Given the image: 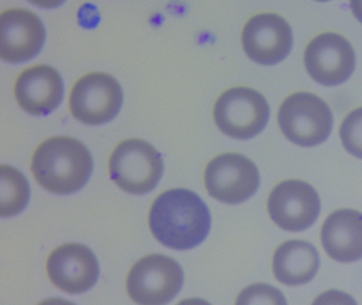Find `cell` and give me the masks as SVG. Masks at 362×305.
Wrapping results in <instances>:
<instances>
[{
  "label": "cell",
  "instance_id": "obj_20",
  "mask_svg": "<svg viewBox=\"0 0 362 305\" xmlns=\"http://www.w3.org/2000/svg\"><path fill=\"white\" fill-rule=\"evenodd\" d=\"M311 305H358L351 294L342 290L330 289L322 292Z\"/></svg>",
  "mask_w": 362,
  "mask_h": 305
},
{
  "label": "cell",
  "instance_id": "obj_17",
  "mask_svg": "<svg viewBox=\"0 0 362 305\" xmlns=\"http://www.w3.org/2000/svg\"><path fill=\"white\" fill-rule=\"evenodd\" d=\"M1 188H0V215L12 217L24 211L30 199V186L22 172L10 165L0 167Z\"/></svg>",
  "mask_w": 362,
  "mask_h": 305
},
{
  "label": "cell",
  "instance_id": "obj_4",
  "mask_svg": "<svg viewBox=\"0 0 362 305\" xmlns=\"http://www.w3.org/2000/svg\"><path fill=\"white\" fill-rule=\"evenodd\" d=\"M181 265L164 254H150L135 263L127 279L129 296L139 305H166L181 290Z\"/></svg>",
  "mask_w": 362,
  "mask_h": 305
},
{
  "label": "cell",
  "instance_id": "obj_1",
  "mask_svg": "<svg viewBox=\"0 0 362 305\" xmlns=\"http://www.w3.org/2000/svg\"><path fill=\"white\" fill-rule=\"evenodd\" d=\"M209 207L187 189H171L156 197L150 210L153 237L166 247L187 250L200 245L211 230Z\"/></svg>",
  "mask_w": 362,
  "mask_h": 305
},
{
  "label": "cell",
  "instance_id": "obj_15",
  "mask_svg": "<svg viewBox=\"0 0 362 305\" xmlns=\"http://www.w3.org/2000/svg\"><path fill=\"white\" fill-rule=\"evenodd\" d=\"M321 243L328 256L340 263L362 258V212L337 210L330 214L321 229Z\"/></svg>",
  "mask_w": 362,
  "mask_h": 305
},
{
  "label": "cell",
  "instance_id": "obj_21",
  "mask_svg": "<svg viewBox=\"0 0 362 305\" xmlns=\"http://www.w3.org/2000/svg\"><path fill=\"white\" fill-rule=\"evenodd\" d=\"M39 305H76L75 303L71 301L65 300L61 298H52L46 299L43 302L40 303Z\"/></svg>",
  "mask_w": 362,
  "mask_h": 305
},
{
  "label": "cell",
  "instance_id": "obj_22",
  "mask_svg": "<svg viewBox=\"0 0 362 305\" xmlns=\"http://www.w3.org/2000/svg\"><path fill=\"white\" fill-rule=\"evenodd\" d=\"M351 8L356 18L362 23V1H351Z\"/></svg>",
  "mask_w": 362,
  "mask_h": 305
},
{
  "label": "cell",
  "instance_id": "obj_6",
  "mask_svg": "<svg viewBox=\"0 0 362 305\" xmlns=\"http://www.w3.org/2000/svg\"><path fill=\"white\" fill-rule=\"evenodd\" d=\"M269 116L270 106L264 95L247 87L224 91L214 107L216 124L235 139L255 137L266 127Z\"/></svg>",
  "mask_w": 362,
  "mask_h": 305
},
{
  "label": "cell",
  "instance_id": "obj_9",
  "mask_svg": "<svg viewBox=\"0 0 362 305\" xmlns=\"http://www.w3.org/2000/svg\"><path fill=\"white\" fill-rule=\"evenodd\" d=\"M321 210L317 191L305 181L286 180L277 184L268 199L273 222L286 231L300 232L313 226Z\"/></svg>",
  "mask_w": 362,
  "mask_h": 305
},
{
  "label": "cell",
  "instance_id": "obj_5",
  "mask_svg": "<svg viewBox=\"0 0 362 305\" xmlns=\"http://www.w3.org/2000/svg\"><path fill=\"white\" fill-rule=\"evenodd\" d=\"M277 119L285 137L298 145H317L332 133V110L313 93L289 95L279 107Z\"/></svg>",
  "mask_w": 362,
  "mask_h": 305
},
{
  "label": "cell",
  "instance_id": "obj_10",
  "mask_svg": "<svg viewBox=\"0 0 362 305\" xmlns=\"http://www.w3.org/2000/svg\"><path fill=\"white\" fill-rule=\"evenodd\" d=\"M309 76L324 86H336L349 80L355 69L356 55L349 40L336 33L313 38L304 54Z\"/></svg>",
  "mask_w": 362,
  "mask_h": 305
},
{
  "label": "cell",
  "instance_id": "obj_18",
  "mask_svg": "<svg viewBox=\"0 0 362 305\" xmlns=\"http://www.w3.org/2000/svg\"><path fill=\"white\" fill-rule=\"evenodd\" d=\"M235 305H288L281 290L264 283L252 284L241 290Z\"/></svg>",
  "mask_w": 362,
  "mask_h": 305
},
{
  "label": "cell",
  "instance_id": "obj_7",
  "mask_svg": "<svg viewBox=\"0 0 362 305\" xmlns=\"http://www.w3.org/2000/svg\"><path fill=\"white\" fill-rule=\"evenodd\" d=\"M124 102L122 86L114 76L94 72L76 82L69 97L71 114L80 122L101 125L113 120Z\"/></svg>",
  "mask_w": 362,
  "mask_h": 305
},
{
  "label": "cell",
  "instance_id": "obj_23",
  "mask_svg": "<svg viewBox=\"0 0 362 305\" xmlns=\"http://www.w3.org/2000/svg\"><path fill=\"white\" fill-rule=\"evenodd\" d=\"M177 305H211V303L207 301L203 300V299L192 298L186 299V300L181 301Z\"/></svg>",
  "mask_w": 362,
  "mask_h": 305
},
{
  "label": "cell",
  "instance_id": "obj_11",
  "mask_svg": "<svg viewBox=\"0 0 362 305\" xmlns=\"http://www.w3.org/2000/svg\"><path fill=\"white\" fill-rule=\"evenodd\" d=\"M46 30L35 13L9 8L0 15V57L18 64L35 59L43 48Z\"/></svg>",
  "mask_w": 362,
  "mask_h": 305
},
{
  "label": "cell",
  "instance_id": "obj_16",
  "mask_svg": "<svg viewBox=\"0 0 362 305\" xmlns=\"http://www.w3.org/2000/svg\"><path fill=\"white\" fill-rule=\"evenodd\" d=\"M273 273L288 286L308 283L317 275L320 256L313 244L300 239L285 241L273 256Z\"/></svg>",
  "mask_w": 362,
  "mask_h": 305
},
{
  "label": "cell",
  "instance_id": "obj_3",
  "mask_svg": "<svg viewBox=\"0 0 362 305\" xmlns=\"http://www.w3.org/2000/svg\"><path fill=\"white\" fill-rule=\"evenodd\" d=\"M112 180L124 192L134 195L151 192L163 176L160 152L141 139H128L116 146L109 161Z\"/></svg>",
  "mask_w": 362,
  "mask_h": 305
},
{
  "label": "cell",
  "instance_id": "obj_8",
  "mask_svg": "<svg viewBox=\"0 0 362 305\" xmlns=\"http://www.w3.org/2000/svg\"><path fill=\"white\" fill-rule=\"evenodd\" d=\"M204 181L211 197L236 205L255 194L260 184L259 172L253 161L243 155L226 152L209 161Z\"/></svg>",
  "mask_w": 362,
  "mask_h": 305
},
{
  "label": "cell",
  "instance_id": "obj_19",
  "mask_svg": "<svg viewBox=\"0 0 362 305\" xmlns=\"http://www.w3.org/2000/svg\"><path fill=\"white\" fill-rule=\"evenodd\" d=\"M340 138L349 154L362 159V107L345 116L340 127Z\"/></svg>",
  "mask_w": 362,
  "mask_h": 305
},
{
  "label": "cell",
  "instance_id": "obj_13",
  "mask_svg": "<svg viewBox=\"0 0 362 305\" xmlns=\"http://www.w3.org/2000/svg\"><path fill=\"white\" fill-rule=\"evenodd\" d=\"M241 38L247 56L266 66L285 59L293 42L289 23L274 13H262L250 18Z\"/></svg>",
  "mask_w": 362,
  "mask_h": 305
},
{
  "label": "cell",
  "instance_id": "obj_2",
  "mask_svg": "<svg viewBox=\"0 0 362 305\" xmlns=\"http://www.w3.org/2000/svg\"><path fill=\"white\" fill-rule=\"evenodd\" d=\"M93 167L88 148L71 137L45 140L37 146L31 161L35 180L48 192L59 195L81 190L88 184Z\"/></svg>",
  "mask_w": 362,
  "mask_h": 305
},
{
  "label": "cell",
  "instance_id": "obj_14",
  "mask_svg": "<svg viewBox=\"0 0 362 305\" xmlns=\"http://www.w3.org/2000/svg\"><path fill=\"white\" fill-rule=\"evenodd\" d=\"M14 95L25 112L33 116H47L62 102L64 82L52 66L35 65L18 76Z\"/></svg>",
  "mask_w": 362,
  "mask_h": 305
},
{
  "label": "cell",
  "instance_id": "obj_12",
  "mask_svg": "<svg viewBox=\"0 0 362 305\" xmlns=\"http://www.w3.org/2000/svg\"><path fill=\"white\" fill-rule=\"evenodd\" d=\"M46 268L54 285L71 294L90 290L100 273L94 252L82 244H64L54 249L48 256Z\"/></svg>",
  "mask_w": 362,
  "mask_h": 305
}]
</instances>
